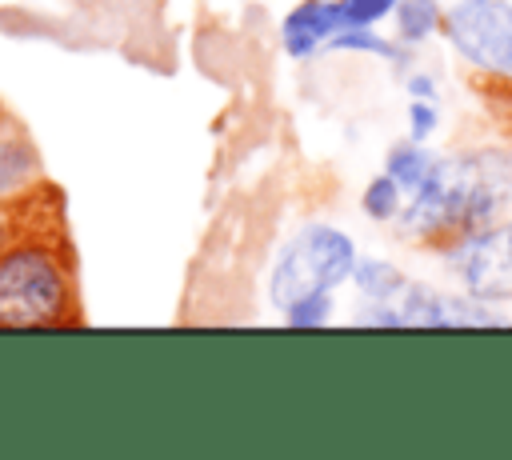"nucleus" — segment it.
Returning <instances> with one entry per match:
<instances>
[{"instance_id":"15","label":"nucleus","mask_w":512,"mask_h":460,"mask_svg":"<svg viewBox=\"0 0 512 460\" xmlns=\"http://www.w3.org/2000/svg\"><path fill=\"white\" fill-rule=\"evenodd\" d=\"M436 128H440V108H436V100L412 96V100H408V136H412V140H432Z\"/></svg>"},{"instance_id":"10","label":"nucleus","mask_w":512,"mask_h":460,"mask_svg":"<svg viewBox=\"0 0 512 460\" xmlns=\"http://www.w3.org/2000/svg\"><path fill=\"white\" fill-rule=\"evenodd\" d=\"M348 284L360 292V300H392L408 284V276L384 256H356V268H352Z\"/></svg>"},{"instance_id":"3","label":"nucleus","mask_w":512,"mask_h":460,"mask_svg":"<svg viewBox=\"0 0 512 460\" xmlns=\"http://www.w3.org/2000/svg\"><path fill=\"white\" fill-rule=\"evenodd\" d=\"M356 240L328 224V220H308L300 224L276 252L272 268H268V304L280 312L284 304H292L304 292H336L352 280L356 268Z\"/></svg>"},{"instance_id":"6","label":"nucleus","mask_w":512,"mask_h":460,"mask_svg":"<svg viewBox=\"0 0 512 460\" xmlns=\"http://www.w3.org/2000/svg\"><path fill=\"white\" fill-rule=\"evenodd\" d=\"M344 28L340 0H296L280 20V44L292 60H312Z\"/></svg>"},{"instance_id":"16","label":"nucleus","mask_w":512,"mask_h":460,"mask_svg":"<svg viewBox=\"0 0 512 460\" xmlns=\"http://www.w3.org/2000/svg\"><path fill=\"white\" fill-rule=\"evenodd\" d=\"M28 196V192H24ZM24 196H16V200H4L0 204V248H4V240L12 236V228H16V220H20V208H24Z\"/></svg>"},{"instance_id":"12","label":"nucleus","mask_w":512,"mask_h":460,"mask_svg":"<svg viewBox=\"0 0 512 460\" xmlns=\"http://www.w3.org/2000/svg\"><path fill=\"white\" fill-rule=\"evenodd\" d=\"M332 316H336V292H304L280 308V320L292 332H316V328L332 324Z\"/></svg>"},{"instance_id":"17","label":"nucleus","mask_w":512,"mask_h":460,"mask_svg":"<svg viewBox=\"0 0 512 460\" xmlns=\"http://www.w3.org/2000/svg\"><path fill=\"white\" fill-rule=\"evenodd\" d=\"M404 88H408V96H424V100H436V80H432L428 72H408Z\"/></svg>"},{"instance_id":"1","label":"nucleus","mask_w":512,"mask_h":460,"mask_svg":"<svg viewBox=\"0 0 512 460\" xmlns=\"http://www.w3.org/2000/svg\"><path fill=\"white\" fill-rule=\"evenodd\" d=\"M76 324H84V308L64 196L52 180H40L0 248V328L52 332Z\"/></svg>"},{"instance_id":"2","label":"nucleus","mask_w":512,"mask_h":460,"mask_svg":"<svg viewBox=\"0 0 512 460\" xmlns=\"http://www.w3.org/2000/svg\"><path fill=\"white\" fill-rule=\"evenodd\" d=\"M512 200V156L500 148L440 152L432 172L404 196L392 220L400 240L448 248L452 240L484 228Z\"/></svg>"},{"instance_id":"8","label":"nucleus","mask_w":512,"mask_h":460,"mask_svg":"<svg viewBox=\"0 0 512 460\" xmlns=\"http://www.w3.org/2000/svg\"><path fill=\"white\" fill-rule=\"evenodd\" d=\"M436 156L440 152H432L428 148V140H396L388 152H384V172L404 188V196L432 172V164H436Z\"/></svg>"},{"instance_id":"18","label":"nucleus","mask_w":512,"mask_h":460,"mask_svg":"<svg viewBox=\"0 0 512 460\" xmlns=\"http://www.w3.org/2000/svg\"><path fill=\"white\" fill-rule=\"evenodd\" d=\"M0 116H4V104H0Z\"/></svg>"},{"instance_id":"5","label":"nucleus","mask_w":512,"mask_h":460,"mask_svg":"<svg viewBox=\"0 0 512 460\" xmlns=\"http://www.w3.org/2000/svg\"><path fill=\"white\" fill-rule=\"evenodd\" d=\"M440 252L468 296H480L488 304L512 300V220L484 224V228L452 240Z\"/></svg>"},{"instance_id":"13","label":"nucleus","mask_w":512,"mask_h":460,"mask_svg":"<svg viewBox=\"0 0 512 460\" xmlns=\"http://www.w3.org/2000/svg\"><path fill=\"white\" fill-rule=\"evenodd\" d=\"M404 208V188L388 176V172H376L364 188H360V212L372 220V224H392Z\"/></svg>"},{"instance_id":"9","label":"nucleus","mask_w":512,"mask_h":460,"mask_svg":"<svg viewBox=\"0 0 512 460\" xmlns=\"http://www.w3.org/2000/svg\"><path fill=\"white\" fill-rule=\"evenodd\" d=\"M392 24H396V40L404 48H420L424 40H432L440 32L444 8H440V0H400L392 12Z\"/></svg>"},{"instance_id":"14","label":"nucleus","mask_w":512,"mask_h":460,"mask_svg":"<svg viewBox=\"0 0 512 460\" xmlns=\"http://www.w3.org/2000/svg\"><path fill=\"white\" fill-rule=\"evenodd\" d=\"M400 0H340L344 24H360V28H376L396 12Z\"/></svg>"},{"instance_id":"7","label":"nucleus","mask_w":512,"mask_h":460,"mask_svg":"<svg viewBox=\"0 0 512 460\" xmlns=\"http://www.w3.org/2000/svg\"><path fill=\"white\" fill-rule=\"evenodd\" d=\"M40 180H44V164L32 144V132L4 108L0 116V204L32 192Z\"/></svg>"},{"instance_id":"4","label":"nucleus","mask_w":512,"mask_h":460,"mask_svg":"<svg viewBox=\"0 0 512 460\" xmlns=\"http://www.w3.org/2000/svg\"><path fill=\"white\" fill-rule=\"evenodd\" d=\"M440 28L472 68L512 76V0H456Z\"/></svg>"},{"instance_id":"11","label":"nucleus","mask_w":512,"mask_h":460,"mask_svg":"<svg viewBox=\"0 0 512 460\" xmlns=\"http://www.w3.org/2000/svg\"><path fill=\"white\" fill-rule=\"evenodd\" d=\"M324 52H368V56H376V60H388V64H400V60H408V52L412 48H404L400 40H388V36H380L376 28H360V24H344L332 40H328V48Z\"/></svg>"}]
</instances>
